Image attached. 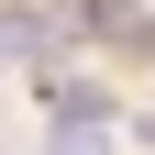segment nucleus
Returning a JSON list of instances; mask_svg holds the SVG:
<instances>
[{
	"label": "nucleus",
	"instance_id": "7ed1b4c3",
	"mask_svg": "<svg viewBox=\"0 0 155 155\" xmlns=\"http://www.w3.org/2000/svg\"><path fill=\"white\" fill-rule=\"evenodd\" d=\"M45 111H55V133H67V122H111V89L89 67H45Z\"/></svg>",
	"mask_w": 155,
	"mask_h": 155
},
{
	"label": "nucleus",
	"instance_id": "f257e3e1",
	"mask_svg": "<svg viewBox=\"0 0 155 155\" xmlns=\"http://www.w3.org/2000/svg\"><path fill=\"white\" fill-rule=\"evenodd\" d=\"M67 33L111 45L122 67H155V11H133V0H67Z\"/></svg>",
	"mask_w": 155,
	"mask_h": 155
},
{
	"label": "nucleus",
	"instance_id": "20e7f679",
	"mask_svg": "<svg viewBox=\"0 0 155 155\" xmlns=\"http://www.w3.org/2000/svg\"><path fill=\"white\" fill-rule=\"evenodd\" d=\"M45 155H122V144H111V122H67V133H55Z\"/></svg>",
	"mask_w": 155,
	"mask_h": 155
},
{
	"label": "nucleus",
	"instance_id": "f03ea898",
	"mask_svg": "<svg viewBox=\"0 0 155 155\" xmlns=\"http://www.w3.org/2000/svg\"><path fill=\"white\" fill-rule=\"evenodd\" d=\"M55 45H67V0H0V55L55 67Z\"/></svg>",
	"mask_w": 155,
	"mask_h": 155
}]
</instances>
